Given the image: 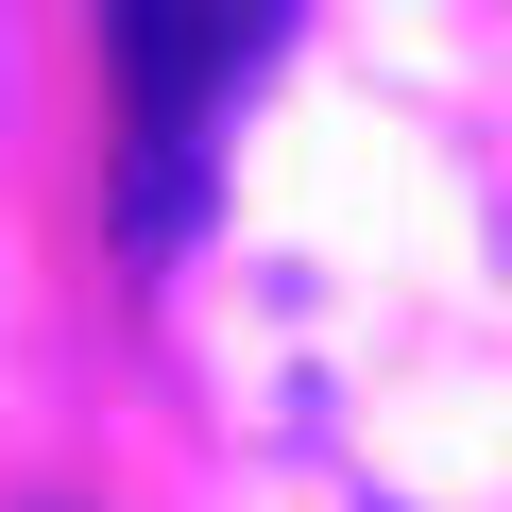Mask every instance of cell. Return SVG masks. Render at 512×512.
<instances>
[{
	"label": "cell",
	"instance_id": "obj_1",
	"mask_svg": "<svg viewBox=\"0 0 512 512\" xmlns=\"http://www.w3.org/2000/svg\"><path fill=\"white\" fill-rule=\"evenodd\" d=\"M291 0H103V69H120V205L137 239L171 256L188 205H205V154L256 86V52H274Z\"/></svg>",
	"mask_w": 512,
	"mask_h": 512
}]
</instances>
